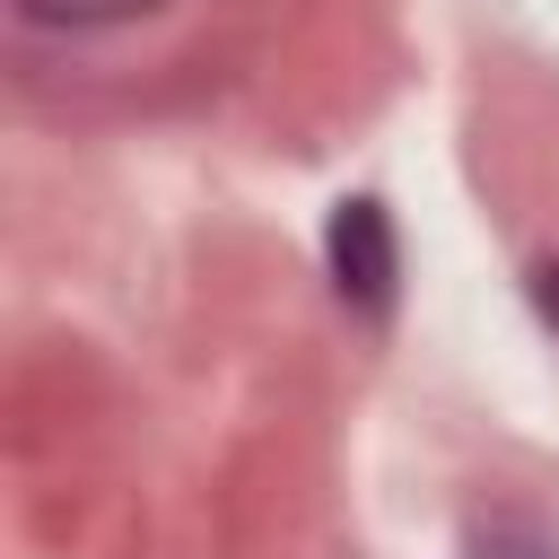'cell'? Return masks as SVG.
I'll return each instance as SVG.
<instances>
[{
    "label": "cell",
    "instance_id": "1",
    "mask_svg": "<svg viewBox=\"0 0 559 559\" xmlns=\"http://www.w3.org/2000/svg\"><path fill=\"white\" fill-rule=\"evenodd\" d=\"M323 245H332V288H341V306L384 314V306H393V280H402V245H393L384 201H367V192L341 201L332 227H323Z\"/></svg>",
    "mask_w": 559,
    "mask_h": 559
},
{
    "label": "cell",
    "instance_id": "3",
    "mask_svg": "<svg viewBox=\"0 0 559 559\" xmlns=\"http://www.w3.org/2000/svg\"><path fill=\"white\" fill-rule=\"evenodd\" d=\"M35 26H105V17H131V9H148V0H17Z\"/></svg>",
    "mask_w": 559,
    "mask_h": 559
},
{
    "label": "cell",
    "instance_id": "2",
    "mask_svg": "<svg viewBox=\"0 0 559 559\" xmlns=\"http://www.w3.org/2000/svg\"><path fill=\"white\" fill-rule=\"evenodd\" d=\"M463 559H559V542L533 533V524H489V533L463 542Z\"/></svg>",
    "mask_w": 559,
    "mask_h": 559
}]
</instances>
